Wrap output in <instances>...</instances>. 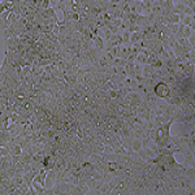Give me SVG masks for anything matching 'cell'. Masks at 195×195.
Masks as SVG:
<instances>
[{
	"label": "cell",
	"instance_id": "14",
	"mask_svg": "<svg viewBox=\"0 0 195 195\" xmlns=\"http://www.w3.org/2000/svg\"><path fill=\"white\" fill-rule=\"evenodd\" d=\"M51 7V3H49V0H42L40 2V8L42 9H47Z\"/></svg>",
	"mask_w": 195,
	"mask_h": 195
},
{
	"label": "cell",
	"instance_id": "2",
	"mask_svg": "<svg viewBox=\"0 0 195 195\" xmlns=\"http://www.w3.org/2000/svg\"><path fill=\"white\" fill-rule=\"evenodd\" d=\"M56 184H57V173H56L53 169L47 171V173H46V187H53Z\"/></svg>",
	"mask_w": 195,
	"mask_h": 195
},
{
	"label": "cell",
	"instance_id": "1",
	"mask_svg": "<svg viewBox=\"0 0 195 195\" xmlns=\"http://www.w3.org/2000/svg\"><path fill=\"white\" fill-rule=\"evenodd\" d=\"M152 91H154V94H155L156 98H163V99H165L167 96H169L171 89H169V85H168V83L163 82V81L160 79V81H158V82L155 83Z\"/></svg>",
	"mask_w": 195,
	"mask_h": 195
},
{
	"label": "cell",
	"instance_id": "5",
	"mask_svg": "<svg viewBox=\"0 0 195 195\" xmlns=\"http://www.w3.org/2000/svg\"><path fill=\"white\" fill-rule=\"evenodd\" d=\"M130 147L134 152H138L139 150L143 148V144H142V139L141 138H133V141L130 142Z\"/></svg>",
	"mask_w": 195,
	"mask_h": 195
},
{
	"label": "cell",
	"instance_id": "3",
	"mask_svg": "<svg viewBox=\"0 0 195 195\" xmlns=\"http://www.w3.org/2000/svg\"><path fill=\"white\" fill-rule=\"evenodd\" d=\"M178 133L180 135H187L191 130H195V122H184V124H178Z\"/></svg>",
	"mask_w": 195,
	"mask_h": 195
},
{
	"label": "cell",
	"instance_id": "10",
	"mask_svg": "<svg viewBox=\"0 0 195 195\" xmlns=\"http://www.w3.org/2000/svg\"><path fill=\"white\" fill-rule=\"evenodd\" d=\"M31 186H33L34 191H35V195H42L45 193V187H43L40 184H38V182H31Z\"/></svg>",
	"mask_w": 195,
	"mask_h": 195
},
{
	"label": "cell",
	"instance_id": "17",
	"mask_svg": "<svg viewBox=\"0 0 195 195\" xmlns=\"http://www.w3.org/2000/svg\"><path fill=\"white\" fill-rule=\"evenodd\" d=\"M0 66H2V62H0Z\"/></svg>",
	"mask_w": 195,
	"mask_h": 195
},
{
	"label": "cell",
	"instance_id": "8",
	"mask_svg": "<svg viewBox=\"0 0 195 195\" xmlns=\"http://www.w3.org/2000/svg\"><path fill=\"white\" fill-rule=\"evenodd\" d=\"M147 57L148 56L143 52H138L137 57H135V62L137 64H141V65H146L147 64Z\"/></svg>",
	"mask_w": 195,
	"mask_h": 195
},
{
	"label": "cell",
	"instance_id": "4",
	"mask_svg": "<svg viewBox=\"0 0 195 195\" xmlns=\"http://www.w3.org/2000/svg\"><path fill=\"white\" fill-rule=\"evenodd\" d=\"M184 158H185V160H184L182 164H184L185 167H195V154L194 152L187 151V152L184 154Z\"/></svg>",
	"mask_w": 195,
	"mask_h": 195
},
{
	"label": "cell",
	"instance_id": "9",
	"mask_svg": "<svg viewBox=\"0 0 195 195\" xmlns=\"http://www.w3.org/2000/svg\"><path fill=\"white\" fill-rule=\"evenodd\" d=\"M185 8H186V5H185V4H182L181 2H178L177 4H174V5H173V8H172V11H171V12L180 15V13H182V12L185 11Z\"/></svg>",
	"mask_w": 195,
	"mask_h": 195
},
{
	"label": "cell",
	"instance_id": "12",
	"mask_svg": "<svg viewBox=\"0 0 195 195\" xmlns=\"http://www.w3.org/2000/svg\"><path fill=\"white\" fill-rule=\"evenodd\" d=\"M112 186L109 185V182H103V185L100 186V194H105V195H109Z\"/></svg>",
	"mask_w": 195,
	"mask_h": 195
},
{
	"label": "cell",
	"instance_id": "7",
	"mask_svg": "<svg viewBox=\"0 0 195 195\" xmlns=\"http://www.w3.org/2000/svg\"><path fill=\"white\" fill-rule=\"evenodd\" d=\"M181 23L185 25V26H190V28L195 29V17L194 16H185L181 20Z\"/></svg>",
	"mask_w": 195,
	"mask_h": 195
},
{
	"label": "cell",
	"instance_id": "15",
	"mask_svg": "<svg viewBox=\"0 0 195 195\" xmlns=\"http://www.w3.org/2000/svg\"><path fill=\"white\" fill-rule=\"evenodd\" d=\"M184 13H185L186 16H194V15H195V11L191 9V8H189V7H186L185 11H184Z\"/></svg>",
	"mask_w": 195,
	"mask_h": 195
},
{
	"label": "cell",
	"instance_id": "16",
	"mask_svg": "<svg viewBox=\"0 0 195 195\" xmlns=\"http://www.w3.org/2000/svg\"><path fill=\"white\" fill-rule=\"evenodd\" d=\"M52 33L55 34V35H59V33H60V26L57 23H55L53 25V28H52Z\"/></svg>",
	"mask_w": 195,
	"mask_h": 195
},
{
	"label": "cell",
	"instance_id": "13",
	"mask_svg": "<svg viewBox=\"0 0 195 195\" xmlns=\"http://www.w3.org/2000/svg\"><path fill=\"white\" fill-rule=\"evenodd\" d=\"M182 33H184V36H185L186 39H187V38L190 36L191 34H194V33H195V29H193V28H190V26H185V25H184V29H182Z\"/></svg>",
	"mask_w": 195,
	"mask_h": 195
},
{
	"label": "cell",
	"instance_id": "6",
	"mask_svg": "<svg viewBox=\"0 0 195 195\" xmlns=\"http://www.w3.org/2000/svg\"><path fill=\"white\" fill-rule=\"evenodd\" d=\"M143 40V31H134V33H130V43L134 45Z\"/></svg>",
	"mask_w": 195,
	"mask_h": 195
},
{
	"label": "cell",
	"instance_id": "11",
	"mask_svg": "<svg viewBox=\"0 0 195 195\" xmlns=\"http://www.w3.org/2000/svg\"><path fill=\"white\" fill-rule=\"evenodd\" d=\"M77 185H78V187L81 189V191H82V194H87V193H89L90 187H89V185H87V182H86V181L79 180V182H78Z\"/></svg>",
	"mask_w": 195,
	"mask_h": 195
}]
</instances>
